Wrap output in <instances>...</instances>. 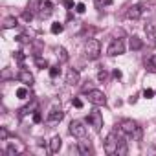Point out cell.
Returning <instances> with one entry per match:
<instances>
[{"instance_id": "74e56055", "label": "cell", "mask_w": 156, "mask_h": 156, "mask_svg": "<svg viewBox=\"0 0 156 156\" xmlns=\"http://www.w3.org/2000/svg\"><path fill=\"white\" fill-rule=\"evenodd\" d=\"M17 41H19V42H28L26 35H19V37H17Z\"/></svg>"}, {"instance_id": "ffe728a7", "label": "cell", "mask_w": 156, "mask_h": 156, "mask_svg": "<svg viewBox=\"0 0 156 156\" xmlns=\"http://www.w3.org/2000/svg\"><path fill=\"white\" fill-rule=\"evenodd\" d=\"M35 64H37L39 68H50V64H48V61H46L44 57H39V55L35 57Z\"/></svg>"}, {"instance_id": "4fadbf2b", "label": "cell", "mask_w": 156, "mask_h": 156, "mask_svg": "<svg viewBox=\"0 0 156 156\" xmlns=\"http://www.w3.org/2000/svg\"><path fill=\"white\" fill-rule=\"evenodd\" d=\"M145 33H147V39H149V44L154 46L156 44V26L152 22L145 24Z\"/></svg>"}, {"instance_id": "f35d334b", "label": "cell", "mask_w": 156, "mask_h": 156, "mask_svg": "<svg viewBox=\"0 0 156 156\" xmlns=\"http://www.w3.org/2000/svg\"><path fill=\"white\" fill-rule=\"evenodd\" d=\"M2 77H4V79H8V77H9V70H8V68L2 72Z\"/></svg>"}, {"instance_id": "44dd1931", "label": "cell", "mask_w": 156, "mask_h": 156, "mask_svg": "<svg viewBox=\"0 0 156 156\" xmlns=\"http://www.w3.org/2000/svg\"><path fill=\"white\" fill-rule=\"evenodd\" d=\"M30 96V92H28V88L26 87H20V88H17V98H20V99H26Z\"/></svg>"}, {"instance_id": "52a82bcc", "label": "cell", "mask_w": 156, "mask_h": 156, "mask_svg": "<svg viewBox=\"0 0 156 156\" xmlns=\"http://www.w3.org/2000/svg\"><path fill=\"white\" fill-rule=\"evenodd\" d=\"M64 118V112L61 110V108H57V107H53L51 110H50V114H48V118H46V123L50 125V127H53V125H57L61 119Z\"/></svg>"}, {"instance_id": "3957f363", "label": "cell", "mask_w": 156, "mask_h": 156, "mask_svg": "<svg viewBox=\"0 0 156 156\" xmlns=\"http://www.w3.org/2000/svg\"><path fill=\"white\" fill-rule=\"evenodd\" d=\"M118 145H119V138L116 136V132H110V134L105 138V152H107V154L118 152Z\"/></svg>"}, {"instance_id": "f1b7e54d", "label": "cell", "mask_w": 156, "mask_h": 156, "mask_svg": "<svg viewBox=\"0 0 156 156\" xmlns=\"http://www.w3.org/2000/svg\"><path fill=\"white\" fill-rule=\"evenodd\" d=\"M75 11H77V13H85V11H87V6H85L83 2H79V4H75Z\"/></svg>"}, {"instance_id": "7402d4cb", "label": "cell", "mask_w": 156, "mask_h": 156, "mask_svg": "<svg viewBox=\"0 0 156 156\" xmlns=\"http://www.w3.org/2000/svg\"><path fill=\"white\" fill-rule=\"evenodd\" d=\"M61 73V68H59V64L57 66H50V77H51V79H55V77Z\"/></svg>"}, {"instance_id": "7c38bea8", "label": "cell", "mask_w": 156, "mask_h": 156, "mask_svg": "<svg viewBox=\"0 0 156 156\" xmlns=\"http://www.w3.org/2000/svg\"><path fill=\"white\" fill-rule=\"evenodd\" d=\"M141 13H143V9H141V6H140V4L130 6V8L127 9V19H130V20H138V19L141 17Z\"/></svg>"}, {"instance_id": "d6986e66", "label": "cell", "mask_w": 156, "mask_h": 156, "mask_svg": "<svg viewBox=\"0 0 156 156\" xmlns=\"http://www.w3.org/2000/svg\"><path fill=\"white\" fill-rule=\"evenodd\" d=\"M62 30H64V26H62L61 22H53V24H51V28H50V31H51L53 35H57V33H61Z\"/></svg>"}, {"instance_id": "2e32d148", "label": "cell", "mask_w": 156, "mask_h": 156, "mask_svg": "<svg viewBox=\"0 0 156 156\" xmlns=\"http://www.w3.org/2000/svg\"><path fill=\"white\" fill-rule=\"evenodd\" d=\"M141 48H143V41L140 37L132 35L130 37V50H141Z\"/></svg>"}, {"instance_id": "ba28073f", "label": "cell", "mask_w": 156, "mask_h": 156, "mask_svg": "<svg viewBox=\"0 0 156 156\" xmlns=\"http://www.w3.org/2000/svg\"><path fill=\"white\" fill-rule=\"evenodd\" d=\"M136 129H138V123L132 121V119H121L119 121V130L127 136H132L136 132Z\"/></svg>"}, {"instance_id": "5bb4252c", "label": "cell", "mask_w": 156, "mask_h": 156, "mask_svg": "<svg viewBox=\"0 0 156 156\" xmlns=\"http://www.w3.org/2000/svg\"><path fill=\"white\" fill-rule=\"evenodd\" d=\"M61 147H62V140H61L59 136H53V138L50 140V152L55 154V152L61 151Z\"/></svg>"}, {"instance_id": "603a6c76", "label": "cell", "mask_w": 156, "mask_h": 156, "mask_svg": "<svg viewBox=\"0 0 156 156\" xmlns=\"http://www.w3.org/2000/svg\"><path fill=\"white\" fill-rule=\"evenodd\" d=\"M118 154H127V141L119 140V145H118Z\"/></svg>"}, {"instance_id": "e575fe53", "label": "cell", "mask_w": 156, "mask_h": 156, "mask_svg": "<svg viewBox=\"0 0 156 156\" xmlns=\"http://www.w3.org/2000/svg\"><path fill=\"white\" fill-rule=\"evenodd\" d=\"M33 19V13L31 11H24V20H31Z\"/></svg>"}, {"instance_id": "8992f818", "label": "cell", "mask_w": 156, "mask_h": 156, "mask_svg": "<svg viewBox=\"0 0 156 156\" xmlns=\"http://www.w3.org/2000/svg\"><path fill=\"white\" fill-rule=\"evenodd\" d=\"M70 134H72L73 138L83 140V138L87 136V127H85L81 121H72V123H70Z\"/></svg>"}, {"instance_id": "277c9868", "label": "cell", "mask_w": 156, "mask_h": 156, "mask_svg": "<svg viewBox=\"0 0 156 156\" xmlns=\"http://www.w3.org/2000/svg\"><path fill=\"white\" fill-rule=\"evenodd\" d=\"M53 2L51 0H42L41 2V8H39V11H37V15H39V19H42V20H46V19H50L51 15H53Z\"/></svg>"}, {"instance_id": "f546056e", "label": "cell", "mask_w": 156, "mask_h": 156, "mask_svg": "<svg viewBox=\"0 0 156 156\" xmlns=\"http://www.w3.org/2000/svg\"><path fill=\"white\" fill-rule=\"evenodd\" d=\"M152 96H154V90H151V88H145V90H143V98H145V99H151Z\"/></svg>"}, {"instance_id": "cb8c5ba5", "label": "cell", "mask_w": 156, "mask_h": 156, "mask_svg": "<svg viewBox=\"0 0 156 156\" xmlns=\"http://www.w3.org/2000/svg\"><path fill=\"white\" fill-rule=\"evenodd\" d=\"M19 152H20V151H19V149L15 147V143H11V145L8 147V156H17Z\"/></svg>"}, {"instance_id": "83f0119b", "label": "cell", "mask_w": 156, "mask_h": 156, "mask_svg": "<svg viewBox=\"0 0 156 156\" xmlns=\"http://www.w3.org/2000/svg\"><path fill=\"white\" fill-rule=\"evenodd\" d=\"M41 121H42V114L39 110H35L33 112V123H41Z\"/></svg>"}, {"instance_id": "484cf974", "label": "cell", "mask_w": 156, "mask_h": 156, "mask_svg": "<svg viewBox=\"0 0 156 156\" xmlns=\"http://www.w3.org/2000/svg\"><path fill=\"white\" fill-rule=\"evenodd\" d=\"M35 107H37V103H33L31 107H24V108H20V116H26V114H30V112H31Z\"/></svg>"}, {"instance_id": "d6a6232c", "label": "cell", "mask_w": 156, "mask_h": 156, "mask_svg": "<svg viewBox=\"0 0 156 156\" xmlns=\"http://www.w3.org/2000/svg\"><path fill=\"white\" fill-rule=\"evenodd\" d=\"M15 59H17L19 62H22V61H24V53H22V51H15Z\"/></svg>"}, {"instance_id": "6da1fadb", "label": "cell", "mask_w": 156, "mask_h": 156, "mask_svg": "<svg viewBox=\"0 0 156 156\" xmlns=\"http://www.w3.org/2000/svg\"><path fill=\"white\" fill-rule=\"evenodd\" d=\"M85 55L88 61H96L99 55H101V44L98 39H88L87 44H85Z\"/></svg>"}, {"instance_id": "9c48e42d", "label": "cell", "mask_w": 156, "mask_h": 156, "mask_svg": "<svg viewBox=\"0 0 156 156\" xmlns=\"http://www.w3.org/2000/svg\"><path fill=\"white\" fill-rule=\"evenodd\" d=\"M88 123L94 127V129H101L103 127V116H101V112H98V110H92L90 114H88Z\"/></svg>"}, {"instance_id": "1f68e13d", "label": "cell", "mask_w": 156, "mask_h": 156, "mask_svg": "<svg viewBox=\"0 0 156 156\" xmlns=\"http://www.w3.org/2000/svg\"><path fill=\"white\" fill-rule=\"evenodd\" d=\"M96 4H98V8H101V0H96ZM112 4V0H103V6H110Z\"/></svg>"}, {"instance_id": "4dcf8cb0", "label": "cell", "mask_w": 156, "mask_h": 156, "mask_svg": "<svg viewBox=\"0 0 156 156\" xmlns=\"http://www.w3.org/2000/svg\"><path fill=\"white\" fill-rule=\"evenodd\" d=\"M6 138H8V129H6V127H2V129H0V140L6 141Z\"/></svg>"}, {"instance_id": "5b68a950", "label": "cell", "mask_w": 156, "mask_h": 156, "mask_svg": "<svg viewBox=\"0 0 156 156\" xmlns=\"http://www.w3.org/2000/svg\"><path fill=\"white\" fill-rule=\"evenodd\" d=\"M88 101L92 103V105H96V107H103V105H107V96L101 92V90H90L88 92Z\"/></svg>"}, {"instance_id": "836d02e7", "label": "cell", "mask_w": 156, "mask_h": 156, "mask_svg": "<svg viewBox=\"0 0 156 156\" xmlns=\"http://www.w3.org/2000/svg\"><path fill=\"white\" fill-rule=\"evenodd\" d=\"M112 75L116 77V79H121V77H123V73H121V70H118V68H116V70L112 72Z\"/></svg>"}, {"instance_id": "d4e9b609", "label": "cell", "mask_w": 156, "mask_h": 156, "mask_svg": "<svg viewBox=\"0 0 156 156\" xmlns=\"http://www.w3.org/2000/svg\"><path fill=\"white\" fill-rule=\"evenodd\" d=\"M98 79H99V81H107V79H108V72H107L105 68H103V70H99V73H98Z\"/></svg>"}, {"instance_id": "4316f807", "label": "cell", "mask_w": 156, "mask_h": 156, "mask_svg": "<svg viewBox=\"0 0 156 156\" xmlns=\"http://www.w3.org/2000/svg\"><path fill=\"white\" fill-rule=\"evenodd\" d=\"M72 105H73L75 108H83V101H81L79 98H73V99H72Z\"/></svg>"}, {"instance_id": "30bf717a", "label": "cell", "mask_w": 156, "mask_h": 156, "mask_svg": "<svg viewBox=\"0 0 156 156\" xmlns=\"http://www.w3.org/2000/svg\"><path fill=\"white\" fill-rule=\"evenodd\" d=\"M79 79H81L79 72L73 70V68H70V70H68V73H66V83H68L70 87H75V85H79Z\"/></svg>"}, {"instance_id": "ac0fdd59", "label": "cell", "mask_w": 156, "mask_h": 156, "mask_svg": "<svg viewBox=\"0 0 156 156\" xmlns=\"http://www.w3.org/2000/svg\"><path fill=\"white\" fill-rule=\"evenodd\" d=\"M55 51H57V59H59V62H66V61H68V53H66L64 48H57Z\"/></svg>"}, {"instance_id": "8d00e7d4", "label": "cell", "mask_w": 156, "mask_h": 156, "mask_svg": "<svg viewBox=\"0 0 156 156\" xmlns=\"http://www.w3.org/2000/svg\"><path fill=\"white\" fill-rule=\"evenodd\" d=\"M64 6H66L68 9H72V8H73V0H66V2H64Z\"/></svg>"}, {"instance_id": "e0dca14e", "label": "cell", "mask_w": 156, "mask_h": 156, "mask_svg": "<svg viewBox=\"0 0 156 156\" xmlns=\"http://www.w3.org/2000/svg\"><path fill=\"white\" fill-rule=\"evenodd\" d=\"M17 26V19L15 17H6L4 22H2V28L4 30H9V28H15Z\"/></svg>"}, {"instance_id": "8fae6325", "label": "cell", "mask_w": 156, "mask_h": 156, "mask_svg": "<svg viewBox=\"0 0 156 156\" xmlns=\"http://www.w3.org/2000/svg\"><path fill=\"white\" fill-rule=\"evenodd\" d=\"M17 77H19V81H20L22 85H26V87H31V85H33V81H35V79H33V75H31L28 70H24V68L19 72V75H17Z\"/></svg>"}, {"instance_id": "7a4b0ae2", "label": "cell", "mask_w": 156, "mask_h": 156, "mask_svg": "<svg viewBox=\"0 0 156 156\" xmlns=\"http://www.w3.org/2000/svg\"><path fill=\"white\" fill-rule=\"evenodd\" d=\"M107 53H108L110 57H116V55L125 53V42H123V39H114V41L108 44Z\"/></svg>"}, {"instance_id": "9a60e30c", "label": "cell", "mask_w": 156, "mask_h": 156, "mask_svg": "<svg viewBox=\"0 0 156 156\" xmlns=\"http://www.w3.org/2000/svg\"><path fill=\"white\" fill-rule=\"evenodd\" d=\"M77 151H79L81 154H90V152H92V143L83 138V141L77 143Z\"/></svg>"}, {"instance_id": "d590c367", "label": "cell", "mask_w": 156, "mask_h": 156, "mask_svg": "<svg viewBox=\"0 0 156 156\" xmlns=\"http://www.w3.org/2000/svg\"><path fill=\"white\" fill-rule=\"evenodd\" d=\"M151 66H152V68L156 70V53H154V55L151 57Z\"/></svg>"}]
</instances>
